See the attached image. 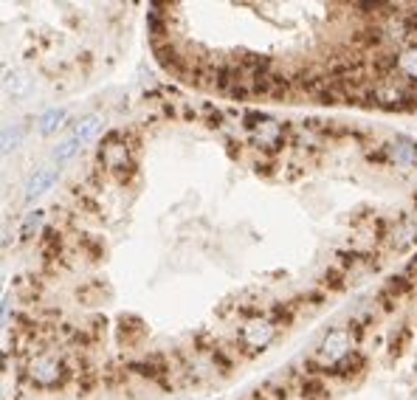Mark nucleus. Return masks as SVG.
<instances>
[{
  "instance_id": "nucleus-2",
  "label": "nucleus",
  "mask_w": 417,
  "mask_h": 400,
  "mask_svg": "<svg viewBox=\"0 0 417 400\" xmlns=\"http://www.w3.org/2000/svg\"><path fill=\"white\" fill-rule=\"evenodd\" d=\"M147 45L212 102L417 113V3H156Z\"/></svg>"
},
{
  "instance_id": "nucleus-1",
  "label": "nucleus",
  "mask_w": 417,
  "mask_h": 400,
  "mask_svg": "<svg viewBox=\"0 0 417 400\" xmlns=\"http://www.w3.org/2000/svg\"><path fill=\"white\" fill-rule=\"evenodd\" d=\"M417 248V139L153 91L45 206L6 307L15 400L232 383Z\"/></svg>"
},
{
  "instance_id": "nucleus-3",
  "label": "nucleus",
  "mask_w": 417,
  "mask_h": 400,
  "mask_svg": "<svg viewBox=\"0 0 417 400\" xmlns=\"http://www.w3.org/2000/svg\"><path fill=\"white\" fill-rule=\"evenodd\" d=\"M237 400H417V254Z\"/></svg>"
}]
</instances>
